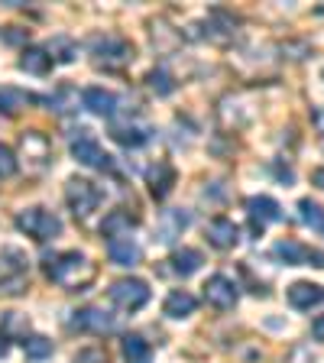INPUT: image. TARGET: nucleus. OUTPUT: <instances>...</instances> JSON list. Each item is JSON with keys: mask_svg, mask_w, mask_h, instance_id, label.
<instances>
[{"mask_svg": "<svg viewBox=\"0 0 324 363\" xmlns=\"http://www.w3.org/2000/svg\"><path fill=\"white\" fill-rule=\"evenodd\" d=\"M101 198H104V191H101L91 179H68L65 182V201H68V208H72L75 218L84 220L91 211H98Z\"/></svg>", "mask_w": 324, "mask_h": 363, "instance_id": "nucleus-5", "label": "nucleus"}, {"mask_svg": "<svg viewBox=\"0 0 324 363\" xmlns=\"http://www.w3.org/2000/svg\"><path fill=\"white\" fill-rule=\"evenodd\" d=\"M121 350H123V360L127 363H152V347L140 337V334H127Z\"/></svg>", "mask_w": 324, "mask_h": 363, "instance_id": "nucleus-22", "label": "nucleus"}, {"mask_svg": "<svg viewBox=\"0 0 324 363\" xmlns=\"http://www.w3.org/2000/svg\"><path fill=\"white\" fill-rule=\"evenodd\" d=\"M311 334H315V340H324V315L315 318V325H311Z\"/></svg>", "mask_w": 324, "mask_h": 363, "instance_id": "nucleus-34", "label": "nucleus"}, {"mask_svg": "<svg viewBox=\"0 0 324 363\" xmlns=\"http://www.w3.org/2000/svg\"><path fill=\"white\" fill-rule=\"evenodd\" d=\"M286 295H289V305L298 311H311L315 305L324 302V289L315 286V282H292Z\"/></svg>", "mask_w": 324, "mask_h": 363, "instance_id": "nucleus-14", "label": "nucleus"}, {"mask_svg": "<svg viewBox=\"0 0 324 363\" xmlns=\"http://www.w3.org/2000/svg\"><path fill=\"white\" fill-rule=\"evenodd\" d=\"M26 289V259L13 253V263H7V253L0 257V292L20 295Z\"/></svg>", "mask_w": 324, "mask_h": 363, "instance_id": "nucleus-10", "label": "nucleus"}, {"mask_svg": "<svg viewBox=\"0 0 324 363\" xmlns=\"http://www.w3.org/2000/svg\"><path fill=\"white\" fill-rule=\"evenodd\" d=\"M7 350H10V340L7 334H0V357H7Z\"/></svg>", "mask_w": 324, "mask_h": 363, "instance_id": "nucleus-36", "label": "nucleus"}, {"mask_svg": "<svg viewBox=\"0 0 324 363\" xmlns=\"http://www.w3.org/2000/svg\"><path fill=\"white\" fill-rule=\"evenodd\" d=\"M72 156H75V162H82L88 169H101V172L111 169V156L101 150V143L94 136H78L75 143H72Z\"/></svg>", "mask_w": 324, "mask_h": 363, "instance_id": "nucleus-9", "label": "nucleus"}, {"mask_svg": "<svg viewBox=\"0 0 324 363\" xmlns=\"http://www.w3.org/2000/svg\"><path fill=\"white\" fill-rule=\"evenodd\" d=\"M286 363H324L321 340H298L286 354Z\"/></svg>", "mask_w": 324, "mask_h": 363, "instance_id": "nucleus-21", "label": "nucleus"}, {"mask_svg": "<svg viewBox=\"0 0 324 363\" xmlns=\"http://www.w3.org/2000/svg\"><path fill=\"white\" fill-rule=\"evenodd\" d=\"M298 214H302V220L311 227V230L324 234V208L321 204H315L311 198H302V201H298Z\"/></svg>", "mask_w": 324, "mask_h": 363, "instance_id": "nucleus-27", "label": "nucleus"}, {"mask_svg": "<svg viewBox=\"0 0 324 363\" xmlns=\"http://www.w3.org/2000/svg\"><path fill=\"white\" fill-rule=\"evenodd\" d=\"M45 276L65 292H84L98 276V266L78 250H65L59 257L45 259Z\"/></svg>", "mask_w": 324, "mask_h": 363, "instance_id": "nucleus-1", "label": "nucleus"}, {"mask_svg": "<svg viewBox=\"0 0 324 363\" xmlns=\"http://www.w3.org/2000/svg\"><path fill=\"white\" fill-rule=\"evenodd\" d=\"M75 363H107V350L104 347H82L75 354Z\"/></svg>", "mask_w": 324, "mask_h": 363, "instance_id": "nucleus-33", "label": "nucleus"}, {"mask_svg": "<svg viewBox=\"0 0 324 363\" xmlns=\"http://www.w3.org/2000/svg\"><path fill=\"white\" fill-rule=\"evenodd\" d=\"M195 308H198V298L191 292H185V289L169 292L166 305H162V311H166L169 318H189V315H195Z\"/></svg>", "mask_w": 324, "mask_h": 363, "instance_id": "nucleus-19", "label": "nucleus"}, {"mask_svg": "<svg viewBox=\"0 0 324 363\" xmlns=\"http://www.w3.org/2000/svg\"><path fill=\"white\" fill-rule=\"evenodd\" d=\"M133 224H136V220L130 218L127 211H111L104 218V224H101V234H104L107 240H111V237H127Z\"/></svg>", "mask_w": 324, "mask_h": 363, "instance_id": "nucleus-26", "label": "nucleus"}, {"mask_svg": "<svg viewBox=\"0 0 324 363\" xmlns=\"http://www.w3.org/2000/svg\"><path fill=\"white\" fill-rule=\"evenodd\" d=\"M20 156H23L26 172L43 175L45 169L52 166V143H49V136L39 133V130H26L20 136Z\"/></svg>", "mask_w": 324, "mask_h": 363, "instance_id": "nucleus-3", "label": "nucleus"}, {"mask_svg": "<svg viewBox=\"0 0 324 363\" xmlns=\"http://www.w3.org/2000/svg\"><path fill=\"white\" fill-rule=\"evenodd\" d=\"M272 253H276L286 266H321L324 269V253L321 250H311L298 240H279L276 247H272Z\"/></svg>", "mask_w": 324, "mask_h": 363, "instance_id": "nucleus-8", "label": "nucleus"}, {"mask_svg": "<svg viewBox=\"0 0 324 363\" xmlns=\"http://www.w3.org/2000/svg\"><path fill=\"white\" fill-rule=\"evenodd\" d=\"M169 263H172V272H179V276H191V272L201 269L204 257L198 253V250H191V247H181V250H175L172 253Z\"/></svg>", "mask_w": 324, "mask_h": 363, "instance_id": "nucleus-23", "label": "nucleus"}, {"mask_svg": "<svg viewBox=\"0 0 324 363\" xmlns=\"http://www.w3.org/2000/svg\"><path fill=\"white\" fill-rule=\"evenodd\" d=\"M23 350H26V357H33V360H45V357L52 354V340L43 337V334H33V337L23 340Z\"/></svg>", "mask_w": 324, "mask_h": 363, "instance_id": "nucleus-29", "label": "nucleus"}, {"mask_svg": "<svg viewBox=\"0 0 324 363\" xmlns=\"http://www.w3.org/2000/svg\"><path fill=\"white\" fill-rule=\"evenodd\" d=\"M204 237H208V243H211L214 250H234L237 243H240V227L230 218H214L211 224H208V230H204Z\"/></svg>", "mask_w": 324, "mask_h": 363, "instance_id": "nucleus-12", "label": "nucleus"}, {"mask_svg": "<svg viewBox=\"0 0 324 363\" xmlns=\"http://www.w3.org/2000/svg\"><path fill=\"white\" fill-rule=\"evenodd\" d=\"M91 55H94V65L101 68H123L133 62V45L121 36H94Z\"/></svg>", "mask_w": 324, "mask_h": 363, "instance_id": "nucleus-4", "label": "nucleus"}, {"mask_svg": "<svg viewBox=\"0 0 324 363\" xmlns=\"http://www.w3.org/2000/svg\"><path fill=\"white\" fill-rule=\"evenodd\" d=\"M82 101L91 113H101V117H113V111H117V94H111L104 88H88L82 94Z\"/></svg>", "mask_w": 324, "mask_h": 363, "instance_id": "nucleus-18", "label": "nucleus"}, {"mask_svg": "<svg viewBox=\"0 0 324 363\" xmlns=\"http://www.w3.org/2000/svg\"><path fill=\"white\" fill-rule=\"evenodd\" d=\"M146 185H150V191H152V198H156V201L169 198V191H172V185H175L172 162H166V159H156V162L146 169Z\"/></svg>", "mask_w": 324, "mask_h": 363, "instance_id": "nucleus-11", "label": "nucleus"}, {"mask_svg": "<svg viewBox=\"0 0 324 363\" xmlns=\"http://www.w3.org/2000/svg\"><path fill=\"white\" fill-rule=\"evenodd\" d=\"M189 211H181V208H175V211H162V218H159L156 224V240L162 243H172L175 237H181V230L189 227Z\"/></svg>", "mask_w": 324, "mask_h": 363, "instance_id": "nucleus-16", "label": "nucleus"}, {"mask_svg": "<svg viewBox=\"0 0 324 363\" xmlns=\"http://www.w3.org/2000/svg\"><path fill=\"white\" fill-rule=\"evenodd\" d=\"M311 182H315L318 189L324 191V166H321V169H315V172H311Z\"/></svg>", "mask_w": 324, "mask_h": 363, "instance_id": "nucleus-35", "label": "nucleus"}, {"mask_svg": "<svg viewBox=\"0 0 324 363\" xmlns=\"http://www.w3.org/2000/svg\"><path fill=\"white\" fill-rule=\"evenodd\" d=\"M107 257H111V263L117 266H136L140 263V243L133 240V237H111L107 240Z\"/></svg>", "mask_w": 324, "mask_h": 363, "instance_id": "nucleus-15", "label": "nucleus"}, {"mask_svg": "<svg viewBox=\"0 0 324 363\" xmlns=\"http://www.w3.org/2000/svg\"><path fill=\"white\" fill-rule=\"evenodd\" d=\"M107 298H111L121 311H140L146 302H150V286H146L143 279H136V276L117 279L111 289H107Z\"/></svg>", "mask_w": 324, "mask_h": 363, "instance_id": "nucleus-6", "label": "nucleus"}, {"mask_svg": "<svg viewBox=\"0 0 324 363\" xmlns=\"http://www.w3.org/2000/svg\"><path fill=\"white\" fill-rule=\"evenodd\" d=\"M20 68L30 72V75H45V72L52 68V59H49V52H45L43 45H30L20 59Z\"/></svg>", "mask_w": 324, "mask_h": 363, "instance_id": "nucleus-24", "label": "nucleus"}, {"mask_svg": "<svg viewBox=\"0 0 324 363\" xmlns=\"http://www.w3.org/2000/svg\"><path fill=\"white\" fill-rule=\"evenodd\" d=\"M45 52H49V59L52 62H72L78 55V45L72 43V39H65V36H55L52 43L45 45Z\"/></svg>", "mask_w": 324, "mask_h": 363, "instance_id": "nucleus-28", "label": "nucleus"}, {"mask_svg": "<svg viewBox=\"0 0 324 363\" xmlns=\"http://www.w3.org/2000/svg\"><path fill=\"white\" fill-rule=\"evenodd\" d=\"M247 214L253 218V227L263 230V224H272V220L282 218V208L269 195H253V198H247Z\"/></svg>", "mask_w": 324, "mask_h": 363, "instance_id": "nucleus-13", "label": "nucleus"}, {"mask_svg": "<svg viewBox=\"0 0 324 363\" xmlns=\"http://www.w3.org/2000/svg\"><path fill=\"white\" fill-rule=\"evenodd\" d=\"M237 298H240V292H237V282L230 279V276H224V272H214L211 279L204 282V302L211 305V308L230 311L237 305Z\"/></svg>", "mask_w": 324, "mask_h": 363, "instance_id": "nucleus-7", "label": "nucleus"}, {"mask_svg": "<svg viewBox=\"0 0 324 363\" xmlns=\"http://www.w3.org/2000/svg\"><path fill=\"white\" fill-rule=\"evenodd\" d=\"M146 82H150V88L156 91V94H172L175 91V82H172V75H169L166 68H152Z\"/></svg>", "mask_w": 324, "mask_h": 363, "instance_id": "nucleus-31", "label": "nucleus"}, {"mask_svg": "<svg viewBox=\"0 0 324 363\" xmlns=\"http://www.w3.org/2000/svg\"><path fill=\"white\" fill-rule=\"evenodd\" d=\"M152 43H159L162 49H172V45L179 43V33H175L166 20H152Z\"/></svg>", "mask_w": 324, "mask_h": 363, "instance_id": "nucleus-30", "label": "nucleus"}, {"mask_svg": "<svg viewBox=\"0 0 324 363\" xmlns=\"http://www.w3.org/2000/svg\"><path fill=\"white\" fill-rule=\"evenodd\" d=\"M16 227H20L26 237L39 240V243L55 240V237L62 234L59 214H52L49 208H26V211H20L16 214Z\"/></svg>", "mask_w": 324, "mask_h": 363, "instance_id": "nucleus-2", "label": "nucleus"}, {"mask_svg": "<svg viewBox=\"0 0 324 363\" xmlns=\"http://www.w3.org/2000/svg\"><path fill=\"white\" fill-rule=\"evenodd\" d=\"M20 172V159L10 150L7 143H0V179H10V175Z\"/></svg>", "mask_w": 324, "mask_h": 363, "instance_id": "nucleus-32", "label": "nucleus"}, {"mask_svg": "<svg viewBox=\"0 0 324 363\" xmlns=\"http://www.w3.org/2000/svg\"><path fill=\"white\" fill-rule=\"evenodd\" d=\"M30 101H33V94L13 88V84H4V88H0V113H7V117L26 111V104H30Z\"/></svg>", "mask_w": 324, "mask_h": 363, "instance_id": "nucleus-20", "label": "nucleus"}, {"mask_svg": "<svg viewBox=\"0 0 324 363\" xmlns=\"http://www.w3.org/2000/svg\"><path fill=\"white\" fill-rule=\"evenodd\" d=\"M111 136L121 146H130V150H136V146H143L146 140H150V130H146V127H136V123H123V127H113Z\"/></svg>", "mask_w": 324, "mask_h": 363, "instance_id": "nucleus-25", "label": "nucleus"}, {"mask_svg": "<svg viewBox=\"0 0 324 363\" xmlns=\"http://www.w3.org/2000/svg\"><path fill=\"white\" fill-rule=\"evenodd\" d=\"M75 325L82 328V331H94V334H107V331H113L117 328V321H113L111 315H107L104 308H82V311H75Z\"/></svg>", "mask_w": 324, "mask_h": 363, "instance_id": "nucleus-17", "label": "nucleus"}]
</instances>
